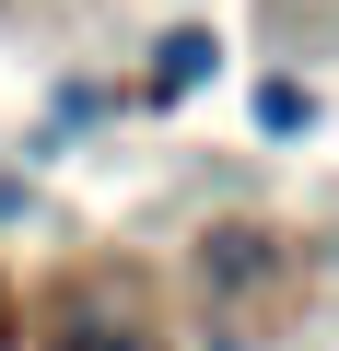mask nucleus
Returning a JSON list of instances; mask_svg holds the SVG:
<instances>
[{
  "label": "nucleus",
  "instance_id": "f257e3e1",
  "mask_svg": "<svg viewBox=\"0 0 339 351\" xmlns=\"http://www.w3.org/2000/svg\"><path fill=\"white\" fill-rule=\"evenodd\" d=\"M211 59H223L211 36H164V59H152V94H188V82H199Z\"/></svg>",
  "mask_w": 339,
  "mask_h": 351
},
{
  "label": "nucleus",
  "instance_id": "f03ea898",
  "mask_svg": "<svg viewBox=\"0 0 339 351\" xmlns=\"http://www.w3.org/2000/svg\"><path fill=\"white\" fill-rule=\"evenodd\" d=\"M316 106H304V82H258V129H304Z\"/></svg>",
  "mask_w": 339,
  "mask_h": 351
}]
</instances>
